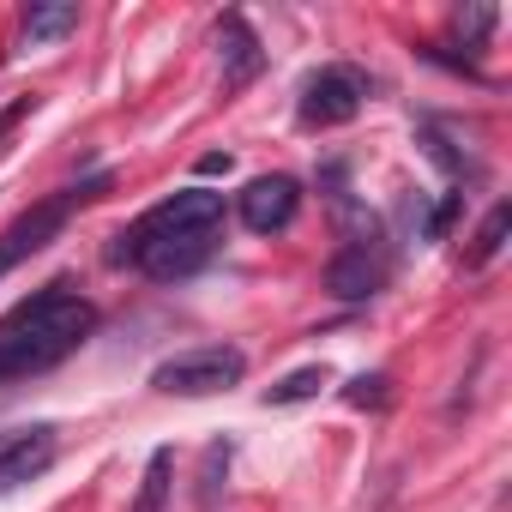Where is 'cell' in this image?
<instances>
[{"label": "cell", "instance_id": "6da1fadb", "mask_svg": "<svg viewBox=\"0 0 512 512\" xmlns=\"http://www.w3.org/2000/svg\"><path fill=\"white\" fill-rule=\"evenodd\" d=\"M217 247H223V193L181 187L163 205H151L133 229L115 235L109 260L139 266L151 284H181V278H193L217 260Z\"/></svg>", "mask_w": 512, "mask_h": 512}, {"label": "cell", "instance_id": "7a4b0ae2", "mask_svg": "<svg viewBox=\"0 0 512 512\" xmlns=\"http://www.w3.org/2000/svg\"><path fill=\"white\" fill-rule=\"evenodd\" d=\"M91 332H97V308H91V296H79L67 278L43 284L37 296H25L7 320H0V386L61 368Z\"/></svg>", "mask_w": 512, "mask_h": 512}, {"label": "cell", "instance_id": "3957f363", "mask_svg": "<svg viewBox=\"0 0 512 512\" xmlns=\"http://www.w3.org/2000/svg\"><path fill=\"white\" fill-rule=\"evenodd\" d=\"M97 193H109V175H91V181H79V187H61V193H49V199H37L31 211H19L7 229H0V278L7 272H19L31 253H43Z\"/></svg>", "mask_w": 512, "mask_h": 512}, {"label": "cell", "instance_id": "277c9868", "mask_svg": "<svg viewBox=\"0 0 512 512\" xmlns=\"http://www.w3.org/2000/svg\"><path fill=\"white\" fill-rule=\"evenodd\" d=\"M241 374H247V356L235 344H199V350H181V356L157 362L151 386L163 398H217V392L241 386Z\"/></svg>", "mask_w": 512, "mask_h": 512}, {"label": "cell", "instance_id": "5b68a950", "mask_svg": "<svg viewBox=\"0 0 512 512\" xmlns=\"http://www.w3.org/2000/svg\"><path fill=\"white\" fill-rule=\"evenodd\" d=\"M362 103H368V79L356 67H320L302 85L296 115H302V127H344V121L362 115Z\"/></svg>", "mask_w": 512, "mask_h": 512}, {"label": "cell", "instance_id": "8992f818", "mask_svg": "<svg viewBox=\"0 0 512 512\" xmlns=\"http://www.w3.org/2000/svg\"><path fill=\"white\" fill-rule=\"evenodd\" d=\"M61 458V428L55 422H25V428H0V494H19Z\"/></svg>", "mask_w": 512, "mask_h": 512}, {"label": "cell", "instance_id": "52a82bcc", "mask_svg": "<svg viewBox=\"0 0 512 512\" xmlns=\"http://www.w3.org/2000/svg\"><path fill=\"white\" fill-rule=\"evenodd\" d=\"M296 211H302V181L296 175H253L235 199V217L253 235H284L296 223Z\"/></svg>", "mask_w": 512, "mask_h": 512}, {"label": "cell", "instance_id": "ba28073f", "mask_svg": "<svg viewBox=\"0 0 512 512\" xmlns=\"http://www.w3.org/2000/svg\"><path fill=\"white\" fill-rule=\"evenodd\" d=\"M326 290H332L338 302H368V296H380V290H386V253H380L374 223H368V235H356V241H344V247L332 253V266H326Z\"/></svg>", "mask_w": 512, "mask_h": 512}, {"label": "cell", "instance_id": "9c48e42d", "mask_svg": "<svg viewBox=\"0 0 512 512\" xmlns=\"http://www.w3.org/2000/svg\"><path fill=\"white\" fill-rule=\"evenodd\" d=\"M217 67H223L229 91H241V85H253V79L266 73V43H260V31H253L241 13L217 19Z\"/></svg>", "mask_w": 512, "mask_h": 512}, {"label": "cell", "instance_id": "30bf717a", "mask_svg": "<svg viewBox=\"0 0 512 512\" xmlns=\"http://www.w3.org/2000/svg\"><path fill=\"white\" fill-rule=\"evenodd\" d=\"M320 386H332V368H326V362H308V368L284 374L278 386H266V410H284V404H308V398H320Z\"/></svg>", "mask_w": 512, "mask_h": 512}, {"label": "cell", "instance_id": "8fae6325", "mask_svg": "<svg viewBox=\"0 0 512 512\" xmlns=\"http://www.w3.org/2000/svg\"><path fill=\"white\" fill-rule=\"evenodd\" d=\"M169 476H175V452L157 446V452L145 458V476H139V500H133V512H163V506H169Z\"/></svg>", "mask_w": 512, "mask_h": 512}, {"label": "cell", "instance_id": "7c38bea8", "mask_svg": "<svg viewBox=\"0 0 512 512\" xmlns=\"http://www.w3.org/2000/svg\"><path fill=\"white\" fill-rule=\"evenodd\" d=\"M25 43H55L67 31H79V7H25Z\"/></svg>", "mask_w": 512, "mask_h": 512}, {"label": "cell", "instance_id": "4fadbf2b", "mask_svg": "<svg viewBox=\"0 0 512 512\" xmlns=\"http://www.w3.org/2000/svg\"><path fill=\"white\" fill-rule=\"evenodd\" d=\"M506 229H512V205H494L488 217H482V229H476V241H470V253H464V266L476 272V266H488L494 253L506 247Z\"/></svg>", "mask_w": 512, "mask_h": 512}, {"label": "cell", "instance_id": "5bb4252c", "mask_svg": "<svg viewBox=\"0 0 512 512\" xmlns=\"http://www.w3.org/2000/svg\"><path fill=\"white\" fill-rule=\"evenodd\" d=\"M229 440H217V446H205V476H199V506L211 512L217 506V494H223V476H229Z\"/></svg>", "mask_w": 512, "mask_h": 512}, {"label": "cell", "instance_id": "9a60e30c", "mask_svg": "<svg viewBox=\"0 0 512 512\" xmlns=\"http://www.w3.org/2000/svg\"><path fill=\"white\" fill-rule=\"evenodd\" d=\"M344 404H356V410H386V404H392V380H386V374H356V380L344 386Z\"/></svg>", "mask_w": 512, "mask_h": 512}, {"label": "cell", "instance_id": "2e32d148", "mask_svg": "<svg viewBox=\"0 0 512 512\" xmlns=\"http://www.w3.org/2000/svg\"><path fill=\"white\" fill-rule=\"evenodd\" d=\"M494 19H500L494 7H458V13H452V31H458V37H464V43L476 49V43H488V31H494Z\"/></svg>", "mask_w": 512, "mask_h": 512}, {"label": "cell", "instance_id": "e0dca14e", "mask_svg": "<svg viewBox=\"0 0 512 512\" xmlns=\"http://www.w3.org/2000/svg\"><path fill=\"white\" fill-rule=\"evenodd\" d=\"M199 175H229V151H211V157H199Z\"/></svg>", "mask_w": 512, "mask_h": 512}]
</instances>
